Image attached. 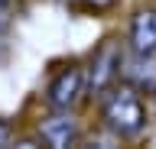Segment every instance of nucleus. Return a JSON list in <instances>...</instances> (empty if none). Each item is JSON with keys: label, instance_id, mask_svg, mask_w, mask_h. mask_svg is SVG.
I'll return each instance as SVG.
<instances>
[{"label": "nucleus", "instance_id": "39448f33", "mask_svg": "<svg viewBox=\"0 0 156 149\" xmlns=\"http://www.w3.org/2000/svg\"><path fill=\"white\" fill-rule=\"evenodd\" d=\"M39 136H42V143L46 146H72L78 139V127H75V120L65 117V113H58V117H46L42 123H39Z\"/></svg>", "mask_w": 156, "mask_h": 149}, {"label": "nucleus", "instance_id": "1a4fd4ad", "mask_svg": "<svg viewBox=\"0 0 156 149\" xmlns=\"http://www.w3.org/2000/svg\"><path fill=\"white\" fill-rule=\"evenodd\" d=\"M10 136H13L10 123H3V120H0V146H7V143H10Z\"/></svg>", "mask_w": 156, "mask_h": 149}, {"label": "nucleus", "instance_id": "6e6552de", "mask_svg": "<svg viewBox=\"0 0 156 149\" xmlns=\"http://www.w3.org/2000/svg\"><path fill=\"white\" fill-rule=\"evenodd\" d=\"M7 20H10V0H0V29L7 26Z\"/></svg>", "mask_w": 156, "mask_h": 149}, {"label": "nucleus", "instance_id": "f257e3e1", "mask_svg": "<svg viewBox=\"0 0 156 149\" xmlns=\"http://www.w3.org/2000/svg\"><path fill=\"white\" fill-rule=\"evenodd\" d=\"M101 117H104V127L117 136H136L146 123V110L143 100L136 94L133 84L127 88H114L101 104Z\"/></svg>", "mask_w": 156, "mask_h": 149}, {"label": "nucleus", "instance_id": "423d86ee", "mask_svg": "<svg viewBox=\"0 0 156 149\" xmlns=\"http://www.w3.org/2000/svg\"><path fill=\"white\" fill-rule=\"evenodd\" d=\"M127 81H130L136 91L156 94V52L133 55V59H130V65H127Z\"/></svg>", "mask_w": 156, "mask_h": 149}, {"label": "nucleus", "instance_id": "9d476101", "mask_svg": "<svg viewBox=\"0 0 156 149\" xmlns=\"http://www.w3.org/2000/svg\"><path fill=\"white\" fill-rule=\"evenodd\" d=\"M153 113H156V94H153Z\"/></svg>", "mask_w": 156, "mask_h": 149}, {"label": "nucleus", "instance_id": "0eeeda50", "mask_svg": "<svg viewBox=\"0 0 156 149\" xmlns=\"http://www.w3.org/2000/svg\"><path fill=\"white\" fill-rule=\"evenodd\" d=\"M68 7H78V10H107L114 0H65Z\"/></svg>", "mask_w": 156, "mask_h": 149}, {"label": "nucleus", "instance_id": "20e7f679", "mask_svg": "<svg viewBox=\"0 0 156 149\" xmlns=\"http://www.w3.org/2000/svg\"><path fill=\"white\" fill-rule=\"evenodd\" d=\"M130 52L146 55L156 52V7H143L130 20Z\"/></svg>", "mask_w": 156, "mask_h": 149}, {"label": "nucleus", "instance_id": "7ed1b4c3", "mask_svg": "<svg viewBox=\"0 0 156 149\" xmlns=\"http://www.w3.org/2000/svg\"><path fill=\"white\" fill-rule=\"evenodd\" d=\"M85 71L81 68H62L55 75V78L49 81V88H46V100H49V107H55V110H68V107H75L78 97H81V91H85Z\"/></svg>", "mask_w": 156, "mask_h": 149}, {"label": "nucleus", "instance_id": "f03ea898", "mask_svg": "<svg viewBox=\"0 0 156 149\" xmlns=\"http://www.w3.org/2000/svg\"><path fill=\"white\" fill-rule=\"evenodd\" d=\"M120 65H124V55L117 49V42H104V46L94 52L91 65H88V75H85L88 91H91V94H104V91L117 81Z\"/></svg>", "mask_w": 156, "mask_h": 149}]
</instances>
